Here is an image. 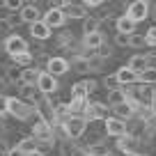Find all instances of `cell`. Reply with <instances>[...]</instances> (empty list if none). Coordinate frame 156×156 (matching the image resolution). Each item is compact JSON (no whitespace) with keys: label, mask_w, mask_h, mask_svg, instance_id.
<instances>
[{"label":"cell","mask_w":156,"mask_h":156,"mask_svg":"<svg viewBox=\"0 0 156 156\" xmlns=\"http://www.w3.org/2000/svg\"><path fill=\"white\" fill-rule=\"evenodd\" d=\"M108 154H112V149L106 145V142H92V145L87 147V156H108Z\"/></svg>","instance_id":"ffe728a7"},{"label":"cell","mask_w":156,"mask_h":156,"mask_svg":"<svg viewBox=\"0 0 156 156\" xmlns=\"http://www.w3.org/2000/svg\"><path fill=\"white\" fill-rule=\"evenodd\" d=\"M73 67H76V71H83V73H87V71H90V60H87V58H76Z\"/></svg>","instance_id":"836d02e7"},{"label":"cell","mask_w":156,"mask_h":156,"mask_svg":"<svg viewBox=\"0 0 156 156\" xmlns=\"http://www.w3.org/2000/svg\"><path fill=\"white\" fill-rule=\"evenodd\" d=\"M7 156H28V154H25V151L16 145V147H12V149H9V154H7Z\"/></svg>","instance_id":"ab89813d"},{"label":"cell","mask_w":156,"mask_h":156,"mask_svg":"<svg viewBox=\"0 0 156 156\" xmlns=\"http://www.w3.org/2000/svg\"><path fill=\"white\" fill-rule=\"evenodd\" d=\"M39 73H41V71H37L34 67L23 69V73H21V83H19V85H37V78H39Z\"/></svg>","instance_id":"7402d4cb"},{"label":"cell","mask_w":156,"mask_h":156,"mask_svg":"<svg viewBox=\"0 0 156 156\" xmlns=\"http://www.w3.org/2000/svg\"><path fill=\"white\" fill-rule=\"evenodd\" d=\"M71 97H76V99H87V97H90L87 80H78V83H73V85H71Z\"/></svg>","instance_id":"603a6c76"},{"label":"cell","mask_w":156,"mask_h":156,"mask_svg":"<svg viewBox=\"0 0 156 156\" xmlns=\"http://www.w3.org/2000/svg\"><path fill=\"white\" fill-rule=\"evenodd\" d=\"M126 16L133 19L136 23L145 21L147 16H149V2H147V0H133L131 5L126 7Z\"/></svg>","instance_id":"8992f818"},{"label":"cell","mask_w":156,"mask_h":156,"mask_svg":"<svg viewBox=\"0 0 156 156\" xmlns=\"http://www.w3.org/2000/svg\"><path fill=\"white\" fill-rule=\"evenodd\" d=\"M108 112H110V106L108 103H99V101H94V103H90L87 106V110H85V119L87 122H94V119H108Z\"/></svg>","instance_id":"ba28073f"},{"label":"cell","mask_w":156,"mask_h":156,"mask_svg":"<svg viewBox=\"0 0 156 156\" xmlns=\"http://www.w3.org/2000/svg\"><path fill=\"white\" fill-rule=\"evenodd\" d=\"M44 21L51 25V30L62 28V25L67 23V14H64V9H60V7H51V9L44 14Z\"/></svg>","instance_id":"8fae6325"},{"label":"cell","mask_w":156,"mask_h":156,"mask_svg":"<svg viewBox=\"0 0 156 156\" xmlns=\"http://www.w3.org/2000/svg\"><path fill=\"white\" fill-rule=\"evenodd\" d=\"M117 44L119 46H131V37H129V34H117Z\"/></svg>","instance_id":"f35d334b"},{"label":"cell","mask_w":156,"mask_h":156,"mask_svg":"<svg viewBox=\"0 0 156 156\" xmlns=\"http://www.w3.org/2000/svg\"><path fill=\"white\" fill-rule=\"evenodd\" d=\"M30 34H32L34 39H39V41H46V39L51 37V25L41 19V21H37V23L30 25Z\"/></svg>","instance_id":"5bb4252c"},{"label":"cell","mask_w":156,"mask_h":156,"mask_svg":"<svg viewBox=\"0 0 156 156\" xmlns=\"http://www.w3.org/2000/svg\"><path fill=\"white\" fill-rule=\"evenodd\" d=\"M136 156H145V154H136Z\"/></svg>","instance_id":"7dc6e473"},{"label":"cell","mask_w":156,"mask_h":156,"mask_svg":"<svg viewBox=\"0 0 156 156\" xmlns=\"http://www.w3.org/2000/svg\"><path fill=\"white\" fill-rule=\"evenodd\" d=\"M37 90L41 94H53L55 90H58V78L53 76V73H48V71H41L39 73V78H37Z\"/></svg>","instance_id":"30bf717a"},{"label":"cell","mask_w":156,"mask_h":156,"mask_svg":"<svg viewBox=\"0 0 156 156\" xmlns=\"http://www.w3.org/2000/svg\"><path fill=\"white\" fill-rule=\"evenodd\" d=\"M117 78H119V83H122V87H126V85H136L140 83V76H138L136 71H133L131 67H122V69H117Z\"/></svg>","instance_id":"4fadbf2b"},{"label":"cell","mask_w":156,"mask_h":156,"mask_svg":"<svg viewBox=\"0 0 156 156\" xmlns=\"http://www.w3.org/2000/svg\"><path fill=\"white\" fill-rule=\"evenodd\" d=\"M122 101H126V92H124L122 87H119V90H110V92H108V101L106 103L110 108H115L117 103H122Z\"/></svg>","instance_id":"cb8c5ba5"},{"label":"cell","mask_w":156,"mask_h":156,"mask_svg":"<svg viewBox=\"0 0 156 156\" xmlns=\"http://www.w3.org/2000/svg\"><path fill=\"white\" fill-rule=\"evenodd\" d=\"M87 60H90V71H99V69L103 67V60L97 58V55H94V58H87Z\"/></svg>","instance_id":"8d00e7d4"},{"label":"cell","mask_w":156,"mask_h":156,"mask_svg":"<svg viewBox=\"0 0 156 156\" xmlns=\"http://www.w3.org/2000/svg\"><path fill=\"white\" fill-rule=\"evenodd\" d=\"M87 87H90V94H92L94 90H97V83H94V80H87Z\"/></svg>","instance_id":"ee69618b"},{"label":"cell","mask_w":156,"mask_h":156,"mask_svg":"<svg viewBox=\"0 0 156 156\" xmlns=\"http://www.w3.org/2000/svg\"><path fill=\"white\" fill-rule=\"evenodd\" d=\"M99 23H101V21L94 19V16H85V19H83V32H85V34L99 32Z\"/></svg>","instance_id":"d4e9b609"},{"label":"cell","mask_w":156,"mask_h":156,"mask_svg":"<svg viewBox=\"0 0 156 156\" xmlns=\"http://www.w3.org/2000/svg\"><path fill=\"white\" fill-rule=\"evenodd\" d=\"M87 119L80 115H71L67 119V124H64V131H67V138L69 140H78V138H83L85 133H87Z\"/></svg>","instance_id":"6da1fadb"},{"label":"cell","mask_w":156,"mask_h":156,"mask_svg":"<svg viewBox=\"0 0 156 156\" xmlns=\"http://www.w3.org/2000/svg\"><path fill=\"white\" fill-rule=\"evenodd\" d=\"M60 149H62V156H80V154H78V147L73 145L71 140H64Z\"/></svg>","instance_id":"4dcf8cb0"},{"label":"cell","mask_w":156,"mask_h":156,"mask_svg":"<svg viewBox=\"0 0 156 156\" xmlns=\"http://www.w3.org/2000/svg\"><path fill=\"white\" fill-rule=\"evenodd\" d=\"M69 67H71V64H69V60L62 58V55H55V58H48V60H46V71L53 73L55 78H58V76H64V73L69 71Z\"/></svg>","instance_id":"9c48e42d"},{"label":"cell","mask_w":156,"mask_h":156,"mask_svg":"<svg viewBox=\"0 0 156 156\" xmlns=\"http://www.w3.org/2000/svg\"><path fill=\"white\" fill-rule=\"evenodd\" d=\"M103 41H106V39H103V34H101V30H99V32H92V34H85V39H83V44L87 46L90 51H97L99 46L103 44Z\"/></svg>","instance_id":"d6986e66"},{"label":"cell","mask_w":156,"mask_h":156,"mask_svg":"<svg viewBox=\"0 0 156 156\" xmlns=\"http://www.w3.org/2000/svg\"><path fill=\"white\" fill-rule=\"evenodd\" d=\"M2 48H5L12 58H16V55H21V53H28V41H25L21 34H9V37L5 39Z\"/></svg>","instance_id":"5b68a950"},{"label":"cell","mask_w":156,"mask_h":156,"mask_svg":"<svg viewBox=\"0 0 156 156\" xmlns=\"http://www.w3.org/2000/svg\"><path fill=\"white\" fill-rule=\"evenodd\" d=\"M2 7L7 12H21L23 9V0H2Z\"/></svg>","instance_id":"1f68e13d"},{"label":"cell","mask_w":156,"mask_h":156,"mask_svg":"<svg viewBox=\"0 0 156 156\" xmlns=\"http://www.w3.org/2000/svg\"><path fill=\"white\" fill-rule=\"evenodd\" d=\"M87 106H90L87 99H76V97H71V101H69V110H71V115H80V117H83L85 110H87Z\"/></svg>","instance_id":"ac0fdd59"},{"label":"cell","mask_w":156,"mask_h":156,"mask_svg":"<svg viewBox=\"0 0 156 156\" xmlns=\"http://www.w3.org/2000/svg\"><path fill=\"white\" fill-rule=\"evenodd\" d=\"M87 5H69V7H64V14H67V19H85L87 16V9H85Z\"/></svg>","instance_id":"44dd1931"},{"label":"cell","mask_w":156,"mask_h":156,"mask_svg":"<svg viewBox=\"0 0 156 156\" xmlns=\"http://www.w3.org/2000/svg\"><path fill=\"white\" fill-rule=\"evenodd\" d=\"M115 145H117V151H122V154H126V156H136L138 154V145H140V138H136V136H122V138H115Z\"/></svg>","instance_id":"52a82bcc"},{"label":"cell","mask_w":156,"mask_h":156,"mask_svg":"<svg viewBox=\"0 0 156 156\" xmlns=\"http://www.w3.org/2000/svg\"><path fill=\"white\" fill-rule=\"evenodd\" d=\"M110 112L115 117H119V119H124V122H129V119L136 117V106L131 101H122V103H117L115 108H110Z\"/></svg>","instance_id":"7c38bea8"},{"label":"cell","mask_w":156,"mask_h":156,"mask_svg":"<svg viewBox=\"0 0 156 156\" xmlns=\"http://www.w3.org/2000/svg\"><path fill=\"white\" fill-rule=\"evenodd\" d=\"M140 83H145V85H154L156 83V69L154 67H147L145 71L140 73Z\"/></svg>","instance_id":"83f0119b"},{"label":"cell","mask_w":156,"mask_h":156,"mask_svg":"<svg viewBox=\"0 0 156 156\" xmlns=\"http://www.w3.org/2000/svg\"><path fill=\"white\" fill-rule=\"evenodd\" d=\"M80 2H83V5H87V7H99L103 0H80Z\"/></svg>","instance_id":"b9f144b4"},{"label":"cell","mask_w":156,"mask_h":156,"mask_svg":"<svg viewBox=\"0 0 156 156\" xmlns=\"http://www.w3.org/2000/svg\"><path fill=\"white\" fill-rule=\"evenodd\" d=\"M32 138H37L39 145H44V142H55V126H53V122L39 119V122L32 126Z\"/></svg>","instance_id":"7a4b0ae2"},{"label":"cell","mask_w":156,"mask_h":156,"mask_svg":"<svg viewBox=\"0 0 156 156\" xmlns=\"http://www.w3.org/2000/svg\"><path fill=\"white\" fill-rule=\"evenodd\" d=\"M71 5V0H58V7L60 9H64V7H69Z\"/></svg>","instance_id":"7bdbcfd3"},{"label":"cell","mask_w":156,"mask_h":156,"mask_svg":"<svg viewBox=\"0 0 156 156\" xmlns=\"http://www.w3.org/2000/svg\"><path fill=\"white\" fill-rule=\"evenodd\" d=\"M2 133H5V124L0 122V138H2Z\"/></svg>","instance_id":"bcb514c9"},{"label":"cell","mask_w":156,"mask_h":156,"mask_svg":"<svg viewBox=\"0 0 156 156\" xmlns=\"http://www.w3.org/2000/svg\"><path fill=\"white\" fill-rule=\"evenodd\" d=\"M9 115V97H5V94H0V117Z\"/></svg>","instance_id":"d590c367"},{"label":"cell","mask_w":156,"mask_h":156,"mask_svg":"<svg viewBox=\"0 0 156 156\" xmlns=\"http://www.w3.org/2000/svg\"><path fill=\"white\" fill-rule=\"evenodd\" d=\"M136 21L133 19H129L126 14L124 16H119V19L115 21V30H117V34H129V37H131L133 32H136Z\"/></svg>","instance_id":"9a60e30c"},{"label":"cell","mask_w":156,"mask_h":156,"mask_svg":"<svg viewBox=\"0 0 156 156\" xmlns=\"http://www.w3.org/2000/svg\"><path fill=\"white\" fill-rule=\"evenodd\" d=\"M103 126H106V133L112 138H122L129 133V122H124V119H119V117L110 115L108 119H103Z\"/></svg>","instance_id":"277c9868"},{"label":"cell","mask_w":156,"mask_h":156,"mask_svg":"<svg viewBox=\"0 0 156 156\" xmlns=\"http://www.w3.org/2000/svg\"><path fill=\"white\" fill-rule=\"evenodd\" d=\"M21 73H23V69L21 67H12V69H7V80H12V83H21Z\"/></svg>","instance_id":"d6a6232c"},{"label":"cell","mask_w":156,"mask_h":156,"mask_svg":"<svg viewBox=\"0 0 156 156\" xmlns=\"http://www.w3.org/2000/svg\"><path fill=\"white\" fill-rule=\"evenodd\" d=\"M9 115L16 117V119H21V122H25V119H30V117L34 115V106L25 103L23 99L9 97Z\"/></svg>","instance_id":"3957f363"},{"label":"cell","mask_w":156,"mask_h":156,"mask_svg":"<svg viewBox=\"0 0 156 156\" xmlns=\"http://www.w3.org/2000/svg\"><path fill=\"white\" fill-rule=\"evenodd\" d=\"M14 62H16V67H21V69H28V67H32V62H34V58H32V53H21V55H16L14 58Z\"/></svg>","instance_id":"484cf974"},{"label":"cell","mask_w":156,"mask_h":156,"mask_svg":"<svg viewBox=\"0 0 156 156\" xmlns=\"http://www.w3.org/2000/svg\"><path fill=\"white\" fill-rule=\"evenodd\" d=\"M94 55H97V58H101V60H108V58H112V46L108 44V41H103V44L99 46L97 51H94Z\"/></svg>","instance_id":"f1b7e54d"},{"label":"cell","mask_w":156,"mask_h":156,"mask_svg":"<svg viewBox=\"0 0 156 156\" xmlns=\"http://www.w3.org/2000/svg\"><path fill=\"white\" fill-rule=\"evenodd\" d=\"M19 147L25 151V154H30V151H37L39 149V142H37V138L30 136V138H23V140L19 142Z\"/></svg>","instance_id":"4316f807"},{"label":"cell","mask_w":156,"mask_h":156,"mask_svg":"<svg viewBox=\"0 0 156 156\" xmlns=\"http://www.w3.org/2000/svg\"><path fill=\"white\" fill-rule=\"evenodd\" d=\"M19 19L23 21V23H37V21H41V14H39V9L34 5H23V9L19 12Z\"/></svg>","instance_id":"2e32d148"},{"label":"cell","mask_w":156,"mask_h":156,"mask_svg":"<svg viewBox=\"0 0 156 156\" xmlns=\"http://www.w3.org/2000/svg\"><path fill=\"white\" fill-rule=\"evenodd\" d=\"M126 67H131L133 71L140 76V73L145 71L147 67H149V62H147V55H131V58H129V64H126Z\"/></svg>","instance_id":"e0dca14e"},{"label":"cell","mask_w":156,"mask_h":156,"mask_svg":"<svg viewBox=\"0 0 156 156\" xmlns=\"http://www.w3.org/2000/svg\"><path fill=\"white\" fill-rule=\"evenodd\" d=\"M145 41H147V46L156 48V25H151V28L145 32Z\"/></svg>","instance_id":"e575fe53"},{"label":"cell","mask_w":156,"mask_h":156,"mask_svg":"<svg viewBox=\"0 0 156 156\" xmlns=\"http://www.w3.org/2000/svg\"><path fill=\"white\" fill-rule=\"evenodd\" d=\"M28 156H44V151H41V149H37V151H30Z\"/></svg>","instance_id":"f6af8a7d"},{"label":"cell","mask_w":156,"mask_h":156,"mask_svg":"<svg viewBox=\"0 0 156 156\" xmlns=\"http://www.w3.org/2000/svg\"><path fill=\"white\" fill-rule=\"evenodd\" d=\"M145 44H147L145 34H142V37H140V34H131V46H136V48H138V46H145Z\"/></svg>","instance_id":"74e56055"},{"label":"cell","mask_w":156,"mask_h":156,"mask_svg":"<svg viewBox=\"0 0 156 156\" xmlns=\"http://www.w3.org/2000/svg\"><path fill=\"white\" fill-rule=\"evenodd\" d=\"M103 85L108 87V92H110V90H119V87H122V83H119L117 73H110V76H106V78H103Z\"/></svg>","instance_id":"f546056e"},{"label":"cell","mask_w":156,"mask_h":156,"mask_svg":"<svg viewBox=\"0 0 156 156\" xmlns=\"http://www.w3.org/2000/svg\"><path fill=\"white\" fill-rule=\"evenodd\" d=\"M9 149H12V147H7V142L0 138V156H7V154H9Z\"/></svg>","instance_id":"60d3db41"}]
</instances>
